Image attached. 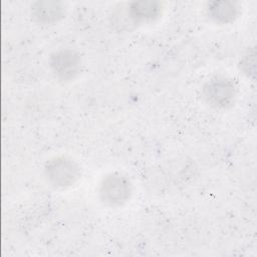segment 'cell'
<instances>
[{
    "label": "cell",
    "instance_id": "ba28073f",
    "mask_svg": "<svg viewBox=\"0 0 257 257\" xmlns=\"http://www.w3.org/2000/svg\"><path fill=\"white\" fill-rule=\"evenodd\" d=\"M240 69H242V71L248 76L250 74L255 73V53L254 52L252 54L248 53L247 55H245V57L240 62Z\"/></svg>",
    "mask_w": 257,
    "mask_h": 257
},
{
    "label": "cell",
    "instance_id": "3957f363",
    "mask_svg": "<svg viewBox=\"0 0 257 257\" xmlns=\"http://www.w3.org/2000/svg\"><path fill=\"white\" fill-rule=\"evenodd\" d=\"M237 88L235 83L225 77H214L203 87L205 100L216 108H227L235 100Z\"/></svg>",
    "mask_w": 257,
    "mask_h": 257
},
{
    "label": "cell",
    "instance_id": "5b68a950",
    "mask_svg": "<svg viewBox=\"0 0 257 257\" xmlns=\"http://www.w3.org/2000/svg\"><path fill=\"white\" fill-rule=\"evenodd\" d=\"M65 6L59 1H37L31 5V16L39 24L52 25L64 17Z\"/></svg>",
    "mask_w": 257,
    "mask_h": 257
},
{
    "label": "cell",
    "instance_id": "8992f818",
    "mask_svg": "<svg viewBox=\"0 0 257 257\" xmlns=\"http://www.w3.org/2000/svg\"><path fill=\"white\" fill-rule=\"evenodd\" d=\"M161 12L162 5L157 1L133 2L127 6V13L136 22L154 20L159 17Z\"/></svg>",
    "mask_w": 257,
    "mask_h": 257
},
{
    "label": "cell",
    "instance_id": "6da1fadb",
    "mask_svg": "<svg viewBox=\"0 0 257 257\" xmlns=\"http://www.w3.org/2000/svg\"><path fill=\"white\" fill-rule=\"evenodd\" d=\"M44 174L48 182L56 188H68L80 178L79 166L70 158L54 157L46 162Z\"/></svg>",
    "mask_w": 257,
    "mask_h": 257
},
{
    "label": "cell",
    "instance_id": "7a4b0ae2",
    "mask_svg": "<svg viewBox=\"0 0 257 257\" xmlns=\"http://www.w3.org/2000/svg\"><path fill=\"white\" fill-rule=\"evenodd\" d=\"M133 186L123 175L113 173L105 176L98 189L101 202L109 207H119L131 198Z\"/></svg>",
    "mask_w": 257,
    "mask_h": 257
},
{
    "label": "cell",
    "instance_id": "277c9868",
    "mask_svg": "<svg viewBox=\"0 0 257 257\" xmlns=\"http://www.w3.org/2000/svg\"><path fill=\"white\" fill-rule=\"evenodd\" d=\"M49 65L59 80L69 81L74 79L81 70V56L73 49L62 48L51 54Z\"/></svg>",
    "mask_w": 257,
    "mask_h": 257
},
{
    "label": "cell",
    "instance_id": "52a82bcc",
    "mask_svg": "<svg viewBox=\"0 0 257 257\" xmlns=\"http://www.w3.org/2000/svg\"><path fill=\"white\" fill-rule=\"evenodd\" d=\"M207 12L211 19L217 23L227 24L233 22L238 15V8L230 1H213L208 3Z\"/></svg>",
    "mask_w": 257,
    "mask_h": 257
}]
</instances>
